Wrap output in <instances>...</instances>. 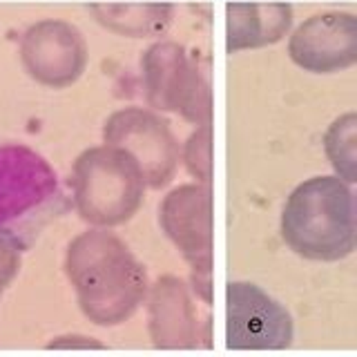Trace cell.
Returning <instances> with one entry per match:
<instances>
[{"mask_svg":"<svg viewBox=\"0 0 357 357\" xmlns=\"http://www.w3.org/2000/svg\"><path fill=\"white\" fill-rule=\"evenodd\" d=\"M63 271L83 315L100 328L134 317L148 295V271L109 228H87L67 243Z\"/></svg>","mask_w":357,"mask_h":357,"instance_id":"1","label":"cell"},{"mask_svg":"<svg viewBox=\"0 0 357 357\" xmlns=\"http://www.w3.org/2000/svg\"><path fill=\"white\" fill-rule=\"evenodd\" d=\"M279 230L288 248L308 261L351 257L357 243L353 188L335 174L301 181L286 199Z\"/></svg>","mask_w":357,"mask_h":357,"instance_id":"2","label":"cell"},{"mask_svg":"<svg viewBox=\"0 0 357 357\" xmlns=\"http://www.w3.org/2000/svg\"><path fill=\"white\" fill-rule=\"evenodd\" d=\"M72 201L89 228L126 226L139 215L145 199V178L130 156L100 143L83 150L72 165Z\"/></svg>","mask_w":357,"mask_h":357,"instance_id":"3","label":"cell"},{"mask_svg":"<svg viewBox=\"0 0 357 357\" xmlns=\"http://www.w3.org/2000/svg\"><path fill=\"white\" fill-rule=\"evenodd\" d=\"M61 199L59 174L29 145H0V234L14 241L40 228Z\"/></svg>","mask_w":357,"mask_h":357,"instance_id":"4","label":"cell"},{"mask_svg":"<svg viewBox=\"0 0 357 357\" xmlns=\"http://www.w3.org/2000/svg\"><path fill=\"white\" fill-rule=\"evenodd\" d=\"M141 81L150 109L178 114L195 128L212 123L210 83L183 45L152 43L141 56Z\"/></svg>","mask_w":357,"mask_h":357,"instance_id":"5","label":"cell"},{"mask_svg":"<svg viewBox=\"0 0 357 357\" xmlns=\"http://www.w3.org/2000/svg\"><path fill=\"white\" fill-rule=\"evenodd\" d=\"M103 143L126 152L150 190L170 185L181 163V145L170 123L150 107L128 105L112 112L103 123Z\"/></svg>","mask_w":357,"mask_h":357,"instance_id":"6","label":"cell"},{"mask_svg":"<svg viewBox=\"0 0 357 357\" xmlns=\"http://www.w3.org/2000/svg\"><path fill=\"white\" fill-rule=\"evenodd\" d=\"M18 59L33 83L47 89H67L81 81L89 63L83 31L59 18H43L22 31Z\"/></svg>","mask_w":357,"mask_h":357,"instance_id":"7","label":"cell"},{"mask_svg":"<svg viewBox=\"0 0 357 357\" xmlns=\"http://www.w3.org/2000/svg\"><path fill=\"white\" fill-rule=\"evenodd\" d=\"M295 324L284 304L252 282L226 286V346L232 351H284Z\"/></svg>","mask_w":357,"mask_h":357,"instance_id":"8","label":"cell"},{"mask_svg":"<svg viewBox=\"0 0 357 357\" xmlns=\"http://www.w3.org/2000/svg\"><path fill=\"white\" fill-rule=\"evenodd\" d=\"M288 59L308 74H340L357 63V16L319 11L288 33Z\"/></svg>","mask_w":357,"mask_h":357,"instance_id":"9","label":"cell"},{"mask_svg":"<svg viewBox=\"0 0 357 357\" xmlns=\"http://www.w3.org/2000/svg\"><path fill=\"white\" fill-rule=\"evenodd\" d=\"M163 234L192 273H212V192L204 183H181L159 206Z\"/></svg>","mask_w":357,"mask_h":357,"instance_id":"10","label":"cell"},{"mask_svg":"<svg viewBox=\"0 0 357 357\" xmlns=\"http://www.w3.org/2000/svg\"><path fill=\"white\" fill-rule=\"evenodd\" d=\"M148 335L159 351H190L201 340L192 290L176 275H163L145 295Z\"/></svg>","mask_w":357,"mask_h":357,"instance_id":"11","label":"cell"},{"mask_svg":"<svg viewBox=\"0 0 357 357\" xmlns=\"http://www.w3.org/2000/svg\"><path fill=\"white\" fill-rule=\"evenodd\" d=\"M293 18L288 3H232L226 7V50L239 54L277 45L293 29Z\"/></svg>","mask_w":357,"mask_h":357,"instance_id":"12","label":"cell"},{"mask_svg":"<svg viewBox=\"0 0 357 357\" xmlns=\"http://www.w3.org/2000/svg\"><path fill=\"white\" fill-rule=\"evenodd\" d=\"M89 11L100 27L123 38L163 36L174 18V7L167 3H100Z\"/></svg>","mask_w":357,"mask_h":357,"instance_id":"13","label":"cell"},{"mask_svg":"<svg viewBox=\"0 0 357 357\" xmlns=\"http://www.w3.org/2000/svg\"><path fill=\"white\" fill-rule=\"evenodd\" d=\"M324 154L335 176L353 185L357 181V114L344 112L324 132Z\"/></svg>","mask_w":357,"mask_h":357,"instance_id":"14","label":"cell"},{"mask_svg":"<svg viewBox=\"0 0 357 357\" xmlns=\"http://www.w3.org/2000/svg\"><path fill=\"white\" fill-rule=\"evenodd\" d=\"M212 123L197 126L181 145V163L197 183L212 181Z\"/></svg>","mask_w":357,"mask_h":357,"instance_id":"15","label":"cell"},{"mask_svg":"<svg viewBox=\"0 0 357 357\" xmlns=\"http://www.w3.org/2000/svg\"><path fill=\"white\" fill-rule=\"evenodd\" d=\"M22 264V245L7 234H0V297L14 284Z\"/></svg>","mask_w":357,"mask_h":357,"instance_id":"16","label":"cell"},{"mask_svg":"<svg viewBox=\"0 0 357 357\" xmlns=\"http://www.w3.org/2000/svg\"><path fill=\"white\" fill-rule=\"evenodd\" d=\"M47 349L54 351H103L105 346L94 337H87V335H59L54 337Z\"/></svg>","mask_w":357,"mask_h":357,"instance_id":"17","label":"cell"},{"mask_svg":"<svg viewBox=\"0 0 357 357\" xmlns=\"http://www.w3.org/2000/svg\"><path fill=\"white\" fill-rule=\"evenodd\" d=\"M190 290L204 304H212V273H192L190 275Z\"/></svg>","mask_w":357,"mask_h":357,"instance_id":"18","label":"cell"}]
</instances>
